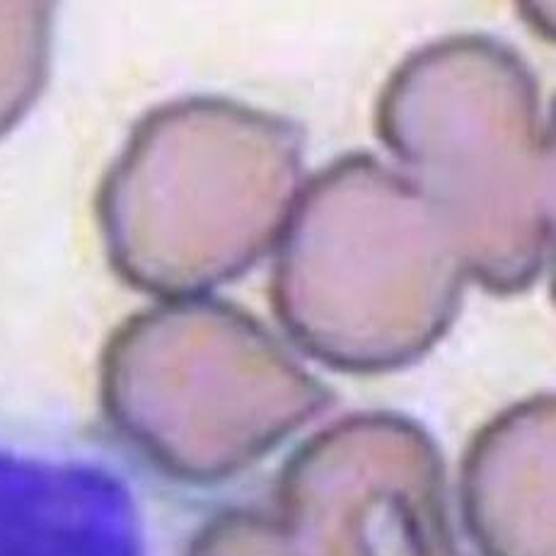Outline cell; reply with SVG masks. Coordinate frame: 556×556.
<instances>
[{
  "label": "cell",
  "mask_w": 556,
  "mask_h": 556,
  "mask_svg": "<svg viewBox=\"0 0 556 556\" xmlns=\"http://www.w3.org/2000/svg\"><path fill=\"white\" fill-rule=\"evenodd\" d=\"M376 128L431 201L467 274L522 291L554 244V136L540 85L510 47L457 35L414 51L380 94Z\"/></svg>",
  "instance_id": "6da1fadb"
},
{
  "label": "cell",
  "mask_w": 556,
  "mask_h": 556,
  "mask_svg": "<svg viewBox=\"0 0 556 556\" xmlns=\"http://www.w3.org/2000/svg\"><path fill=\"white\" fill-rule=\"evenodd\" d=\"M303 189V138L226 98L148 112L100 185L104 252L138 291L199 298L276 248Z\"/></svg>",
  "instance_id": "7a4b0ae2"
},
{
  "label": "cell",
  "mask_w": 556,
  "mask_h": 556,
  "mask_svg": "<svg viewBox=\"0 0 556 556\" xmlns=\"http://www.w3.org/2000/svg\"><path fill=\"white\" fill-rule=\"evenodd\" d=\"M274 250L271 291L288 334L344 370L424 354L469 276L431 201L366 153L307 181Z\"/></svg>",
  "instance_id": "3957f363"
},
{
  "label": "cell",
  "mask_w": 556,
  "mask_h": 556,
  "mask_svg": "<svg viewBox=\"0 0 556 556\" xmlns=\"http://www.w3.org/2000/svg\"><path fill=\"white\" fill-rule=\"evenodd\" d=\"M327 400L254 317L203 295L134 315L102 356L112 424L153 465L187 481L254 465Z\"/></svg>",
  "instance_id": "277c9868"
},
{
  "label": "cell",
  "mask_w": 556,
  "mask_h": 556,
  "mask_svg": "<svg viewBox=\"0 0 556 556\" xmlns=\"http://www.w3.org/2000/svg\"><path fill=\"white\" fill-rule=\"evenodd\" d=\"M463 508L489 552L552 549L554 402L538 397L491 421L463 467Z\"/></svg>",
  "instance_id": "5b68a950"
},
{
  "label": "cell",
  "mask_w": 556,
  "mask_h": 556,
  "mask_svg": "<svg viewBox=\"0 0 556 556\" xmlns=\"http://www.w3.org/2000/svg\"><path fill=\"white\" fill-rule=\"evenodd\" d=\"M51 41L49 3H0V138L23 122L45 90Z\"/></svg>",
  "instance_id": "8992f818"
}]
</instances>
